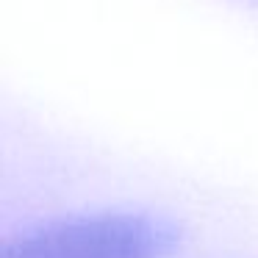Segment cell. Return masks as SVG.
I'll list each match as a JSON object with an SVG mask.
<instances>
[{"label": "cell", "instance_id": "1", "mask_svg": "<svg viewBox=\"0 0 258 258\" xmlns=\"http://www.w3.org/2000/svg\"><path fill=\"white\" fill-rule=\"evenodd\" d=\"M180 225L153 211H100L45 222L3 244L0 258H167Z\"/></svg>", "mask_w": 258, "mask_h": 258}]
</instances>
